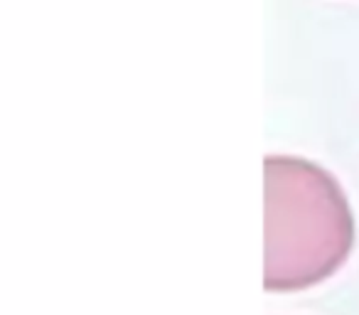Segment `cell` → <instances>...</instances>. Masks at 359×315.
<instances>
[{"label": "cell", "instance_id": "6da1fadb", "mask_svg": "<svg viewBox=\"0 0 359 315\" xmlns=\"http://www.w3.org/2000/svg\"><path fill=\"white\" fill-rule=\"evenodd\" d=\"M354 220L327 170L293 155L266 158V266L269 290H303L347 261Z\"/></svg>", "mask_w": 359, "mask_h": 315}]
</instances>
